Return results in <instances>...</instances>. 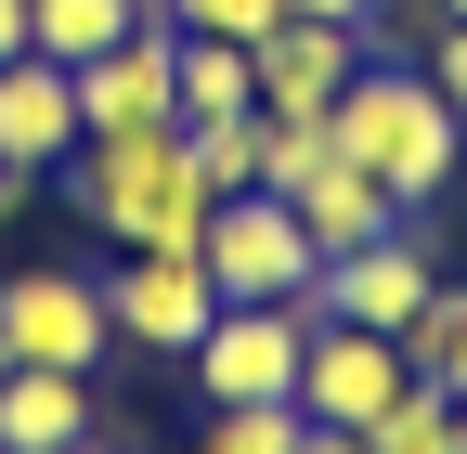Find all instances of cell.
<instances>
[{
  "label": "cell",
  "instance_id": "cell-23",
  "mask_svg": "<svg viewBox=\"0 0 467 454\" xmlns=\"http://www.w3.org/2000/svg\"><path fill=\"white\" fill-rule=\"evenodd\" d=\"M285 14H325V26H364L377 0H285Z\"/></svg>",
  "mask_w": 467,
  "mask_h": 454
},
{
  "label": "cell",
  "instance_id": "cell-1",
  "mask_svg": "<svg viewBox=\"0 0 467 454\" xmlns=\"http://www.w3.org/2000/svg\"><path fill=\"white\" fill-rule=\"evenodd\" d=\"M325 143L364 169V182L416 221V208H441L454 195V169H467V118L429 91V66H364L337 104H325Z\"/></svg>",
  "mask_w": 467,
  "mask_h": 454
},
{
  "label": "cell",
  "instance_id": "cell-15",
  "mask_svg": "<svg viewBox=\"0 0 467 454\" xmlns=\"http://www.w3.org/2000/svg\"><path fill=\"white\" fill-rule=\"evenodd\" d=\"M364 454H467V403L416 377V389H402V403H389V416L364 428Z\"/></svg>",
  "mask_w": 467,
  "mask_h": 454
},
{
  "label": "cell",
  "instance_id": "cell-7",
  "mask_svg": "<svg viewBox=\"0 0 467 454\" xmlns=\"http://www.w3.org/2000/svg\"><path fill=\"white\" fill-rule=\"evenodd\" d=\"M78 78V143H104V130H169L182 118V26H130L117 52H91V66H66Z\"/></svg>",
  "mask_w": 467,
  "mask_h": 454
},
{
  "label": "cell",
  "instance_id": "cell-12",
  "mask_svg": "<svg viewBox=\"0 0 467 454\" xmlns=\"http://www.w3.org/2000/svg\"><path fill=\"white\" fill-rule=\"evenodd\" d=\"M91 428H104L91 377H66V364H14V377H0V454H66Z\"/></svg>",
  "mask_w": 467,
  "mask_h": 454
},
{
  "label": "cell",
  "instance_id": "cell-2",
  "mask_svg": "<svg viewBox=\"0 0 467 454\" xmlns=\"http://www.w3.org/2000/svg\"><path fill=\"white\" fill-rule=\"evenodd\" d=\"M66 195H78V221H104L117 247H169V260H195V234H208V169H195V143H182V118L169 130H104V143H78L66 156Z\"/></svg>",
  "mask_w": 467,
  "mask_h": 454
},
{
  "label": "cell",
  "instance_id": "cell-5",
  "mask_svg": "<svg viewBox=\"0 0 467 454\" xmlns=\"http://www.w3.org/2000/svg\"><path fill=\"white\" fill-rule=\"evenodd\" d=\"M0 351H14V364H66V377H91V364L117 351V312H104L91 273L26 260L14 286H0Z\"/></svg>",
  "mask_w": 467,
  "mask_h": 454
},
{
  "label": "cell",
  "instance_id": "cell-19",
  "mask_svg": "<svg viewBox=\"0 0 467 454\" xmlns=\"http://www.w3.org/2000/svg\"><path fill=\"white\" fill-rule=\"evenodd\" d=\"M182 39H234V52H260L273 26H285V0H156Z\"/></svg>",
  "mask_w": 467,
  "mask_h": 454
},
{
  "label": "cell",
  "instance_id": "cell-17",
  "mask_svg": "<svg viewBox=\"0 0 467 454\" xmlns=\"http://www.w3.org/2000/svg\"><path fill=\"white\" fill-rule=\"evenodd\" d=\"M260 104V66L234 39H182V118H247Z\"/></svg>",
  "mask_w": 467,
  "mask_h": 454
},
{
  "label": "cell",
  "instance_id": "cell-16",
  "mask_svg": "<svg viewBox=\"0 0 467 454\" xmlns=\"http://www.w3.org/2000/svg\"><path fill=\"white\" fill-rule=\"evenodd\" d=\"M402 364H416L429 389H454V403H467V286H429V312L402 325Z\"/></svg>",
  "mask_w": 467,
  "mask_h": 454
},
{
  "label": "cell",
  "instance_id": "cell-6",
  "mask_svg": "<svg viewBox=\"0 0 467 454\" xmlns=\"http://www.w3.org/2000/svg\"><path fill=\"white\" fill-rule=\"evenodd\" d=\"M429 286H441V260H429V234H416V221H389V234L377 247H337L325 273H312V325H377V337H402V325H416L429 312Z\"/></svg>",
  "mask_w": 467,
  "mask_h": 454
},
{
  "label": "cell",
  "instance_id": "cell-13",
  "mask_svg": "<svg viewBox=\"0 0 467 454\" xmlns=\"http://www.w3.org/2000/svg\"><path fill=\"white\" fill-rule=\"evenodd\" d=\"M285 208H299V234H312L325 260H337V247H377L389 221H402V208H389V195H377V182H364V169H350L337 143L299 169V182H285Z\"/></svg>",
  "mask_w": 467,
  "mask_h": 454
},
{
  "label": "cell",
  "instance_id": "cell-8",
  "mask_svg": "<svg viewBox=\"0 0 467 454\" xmlns=\"http://www.w3.org/2000/svg\"><path fill=\"white\" fill-rule=\"evenodd\" d=\"M104 312H117V337H130V351H169L182 364L195 337L221 325V286H208V260H169V247H130L104 273Z\"/></svg>",
  "mask_w": 467,
  "mask_h": 454
},
{
  "label": "cell",
  "instance_id": "cell-25",
  "mask_svg": "<svg viewBox=\"0 0 467 454\" xmlns=\"http://www.w3.org/2000/svg\"><path fill=\"white\" fill-rule=\"evenodd\" d=\"M14 208H26V169H0V221H14Z\"/></svg>",
  "mask_w": 467,
  "mask_h": 454
},
{
  "label": "cell",
  "instance_id": "cell-26",
  "mask_svg": "<svg viewBox=\"0 0 467 454\" xmlns=\"http://www.w3.org/2000/svg\"><path fill=\"white\" fill-rule=\"evenodd\" d=\"M429 14H441V26H467V0H429Z\"/></svg>",
  "mask_w": 467,
  "mask_h": 454
},
{
  "label": "cell",
  "instance_id": "cell-24",
  "mask_svg": "<svg viewBox=\"0 0 467 454\" xmlns=\"http://www.w3.org/2000/svg\"><path fill=\"white\" fill-rule=\"evenodd\" d=\"M14 52H26V0H0V66H14Z\"/></svg>",
  "mask_w": 467,
  "mask_h": 454
},
{
  "label": "cell",
  "instance_id": "cell-21",
  "mask_svg": "<svg viewBox=\"0 0 467 454\" xmlns=\"http://www.w3.org/2000/svg\"><path fill=\"white\" fill-rule=\"evenodd\" d=\"M429 91L454 104V118H467V26H441V66H429Z\"/></svg>",
  "mask_w": 467,
  "mask_h": 454
},
{
  "label": "cell",
  "instance_id": "cell-11",
  "mask_svg": "<svg viewBox=\"0 0 467 454\" xmlns=\"http://www.w3.org/2000/svg\"><path fill=\"white\" fill-rule=\"evenodd\" d=\"M66 156H78V78L52 66V52H14V66H0V169L52 182Z\"/></svg>",
  "mask_w": 467,
  "mask_h": 454
},
{
  "label": "cell",
  "instance_id": "cell-22",
  "mask_svg": "<svg viewBox=\"0 0 467 454\" xmlns=\"http://www.w3.org/2000/svg\"><path fill=\"white\" fill-rule=\"evenodd\" d=\"M285 454H364V428H325V416H299V441Z\"/></svg>",
  "mask_w": 467,
  "mask_h": 454
},
{
  "label": "cell",
  "instance_id": "cell-9",
  "mask_svg": "<svg viewBox=\"0 0 467 454\" xmlns=\"http://www.w3.org/2000/svg\"><path fill=\"white\" fill-rule=\"evenodd\" d=\"M402 389H416L402 337H377V325H312V351H299V416H325V428H377Z\"/></svg>",
  "mask_w": 467,
  "mask_h": 454
},
{
  "label": "cell",
  "instance_id": "cell-3",
  "mask_svg": "<svg viewBox=\"0 0 467 454\" xmlns=\"http://www.w3.org/2000/svg\"><path fill=\"white\" fill-rule=\"evenodd\" d=\"M299 351H312V312L299 299H221V325L182 364H195L208 403H299Z\"/></svg>",
  "mask_w": 467,
  "mask_h": 454
},
{
  "label": "cell",
  "instance_id": "cell-14",
  "mask_svg": "<svg viewBox=\"0 0 467 454\" xmlns=\"http://www.w3.org/2000/svg\"><path fill=\"white\" fill-rule=\"evenodd\" d=\"M130 26H156V0H26V52H52V66H91Z\"/></svg>",
  "mask_w": 467,
  "mask_h": 454
},
{
  "label": "cell",
  "instance_id": "cell-10",
  "mask_svg": "<svg viewBox=\"0 0 467 454\" xmlns=\"http://www.w3.org/2000/svg\"><path fill=\"white\" fill-rule=\"evenodd\" d=\"M247 66H260V104H273V118H325V104L350 91V78H364V26H325V14H285L260 52H247Z\"/></svg>",
  "mask_w": 467,
  "mask_h": 454
},
{
  "label": "cell",
  "instance_id": "cell-4",
  "mask_svg": "<svg viewBox=\"0 0 467 454\" xmlns=\"http://www.w3.org/2000/svg\"><path fill=\"white\" fill-rule=\"evenodd\" d=\"M195 260H208L221 299H312V273H325V247L299 234L285 195H221L208 234H195Z\"/></svg>",
  "mask_w": 467,
  "mask_h": 454
},
{
  "label": "cell",
  "instance_id": "cell-27",
  "mask_svg": "<svg viewBox=\"0 0 467 454\" xmlns=\"http://www.w3.org/2000/svg\"><path fill=\"white\" fill-rule=\"evenodd\" d=\"M66 454H117V441H104V428H91V441H66Z\"/></svg>",
  "mask_w": 467,
  "mask_h": 454
},
{
  "label": "cell",
  "instance_id": "cell-28",
  "mask_svg": "<svg viewBox=\"0 0 467 454\" xmlns=\"http://www.w3.org/2000/svg\"><path fill=\"white\" fill-rule=\"evenodd\" d=\"M0 377H14V351H0Z\"/></svg>",
  "mask_w": 467,
  "mask_h": 454
},
{
  "label": "cell",
  "instance_id": "cell-18",
  "mask_svg": "<svg viewBox=\"0 0 467 454\" xmlns=\"http://www.w3.org/2000/svg\"><path fill=\"white\" fill-rule=\"evenodd\" d=\"M195 169H208V195H260V104L247 118H182Z\"/></svg>",
  "mask_w": 467,
  "mask_h": 454
},
{
  "label": "cell",
  "instance_id": "cell-20",
  "mask_svg": "<svg viewBox=\"0 0 467 454\" xmlns=\"http://www.w3.org/2000/svg\"><path fill=\"white\" fill-rule=\"evenodd\" d=\"M285 441H299V403H208L195 454H285Z\"/></svg>",
  "mask_w": 467,
  "mask_h": 454
}]
</instances>
